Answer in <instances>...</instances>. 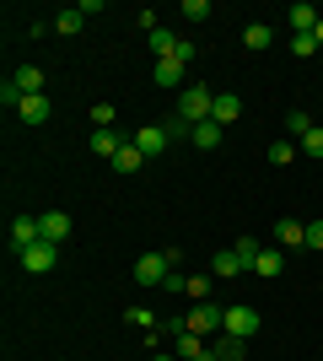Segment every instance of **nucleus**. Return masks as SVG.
I'll return each mask as SVG.
<instances>
[{
  "label": "nucleus",
  "mask_w": 323,
  "mask_h": 361,
  "mask_svg": "<svg viewBox=\"0 0 323 361\" xmlns=\"http://www.w3.org/2000/svg\"><path fill=\"white\" fill-rule=\"evenodd\" d=\"M237 114H243V97H232V92H215V108H210V119L227 130V124H237Z\"/></svg>",
  "instance_id": "nucleus-14"
},
{
  "label": "nucleus",
  "mask_w": 323,
  "mask_h": 361,
  "mask_svg": "<svg viewBox=\"0 0 323 361\" xmlns=\"http://www.w3.org/2000/svg\"><path fill=\"white\" fill-rule=\"evenodd\" d=\"M318 6H308V0H296V6H291V11H286V22H291V32H312V27H318Z\"/></svg>",
  "instance_id": "nucleus-16"
},
{
  "label": "nucleus",
  "mask_w": 323,
  "mask_h": 361,
  "mask_svg": "<svg viewBox=\"0 0 323 361\" xmlns=\"http://www.w3.org/2000/svg\"><path fill=\"white\" fill-rule=\"evenodd\" d=\"M312 38H318V49H323V16H318V27H312Z\"/></svg>",
  "instance_id": "nucleus-33"
},
{
  "label": "nucleus",
  "mask_w": 323,
  "mask_h": 361,
  "mask_svg": "<svg viewBox=\"0 0 323 361\" xmlns=\"http://www.w3.org/2000/svg\"><path fill=\"white\" fill-rule=\"evenodd\" d=\"M11 81L22 87V97H38L44 92V65H22V71H11Z\"/></svg>",
  "instance_id": "nucleus-19"
},
{
  "label": "nucleus",
  "mask_w": 323,
  "mask_h": 361,
  "mask_svg": "<svg viewBox=\"0 0 323 361\" xmlns=\"http://www.w3.org/2000/svg\"><path fill=\"white\" fill-rule=\"evenodd\" d=\"M280 270H286V248H259L248 275H264V281H270V275H280Z\"/></svg>",
  "instance_id": "nucleus-12"
},
{
  "label": "nucleus",
  "mask_w": 323,
  "mask_h": 361,
  "mask_svg": "<svg viewBox=\"0 0 323 361\" xmlns=\"http://www.w3.org/2000/svg\"><path fill=\"white\" fill-rule=\"evenodd\" d=\"M296 157H302L296 140H275V146H270V167H286V162H296Z\"/></svg>",
  "instance_id": "nucleus-23"
},
{
  "label": "nucleus",
  "mask_w": 323,
  "mask_h": 361,
  "mask_svg": "<svg viewBox=\"0 0 323 361\" xmlns=\"http://www.w3.org/2000/svg\"><path fill=\"white\" fill-rule=\"evenodd\" d=\"M259 307H253V302H232L227 307V329L221 334H232V340H253V334H259Z\"/></svg>",
  "instance_id": "nucleus-4"
},
{
  "label": "nucleus",
  "mask_w": 323,
  "mask_h": 361,
  "mask_svg": "<svg viewBox=\"0 0 323 361\" xmlns=\"http://www.w3.org/2000/svg\"><path fill=\"white\" fill-rule=\"evenodd\" d=\"M151 361H178V356H162V350H156V356H151Z\"/></svg>",
  "instance_id": "nucleus-34"
},
{
  "label": "nucleus",
  "mask_w": 323,
  "mask_h": 361,
  "mask_svg": "<svg viewBox=\"0 0 323 361\" xmlns=\"http://www.w3.org/2000/svg\"><path fill=\"white\" fill-rule=\"evenodd\" d=\"M210 275H215V281H237V275H248L243 259H237V248H221V254L210 259Z\"/></svg>",
  "instance_id": "nucleus-10"
},
{
  "label": "nucleus",
  "mask_w": 323,
  "mask_h": 361,
  "mask_svg": "<svg viewBox=\"0 0 323 361\" xmlns=\"http://www.w3.org/2000/svg\"><path fill=\"white\" fill-rule=\"evenodd\" d=\"M221 135H227V130H221L215 119H205V124H194V130H189V140H194L200 151H215V146H221Z\"/></svg>",
  "instance_id": "nucleus-20"
},
{
  "label": "nucleus",
  "mask_w": 323,
  "mask_h": 361,
  "mask_svg": "<svg viewBox=\"0 0 323 361\" xmlns=\"http://www.w3.org/2000/svg\"><path fill=\"white\" fill-rule=\"evenodd\" d=\"M286 130H291V135L302 140V135H308V130H312V119H308V114H302V108H291V114H286Z\"/></svg>",
  "instance_id": "nucleus-28"
},
{
  "label": "nucleus",
  "mask_w": 323,
  "mask_h": 361,
  "mask_svg": "<svg viewBox=\"0 0 323 361\" xmlns=\"http://www.w3.org/2000/svg\"><path fill=\"white\" fill-rule=\"evenodd\" d=\"M275 243L280 248H308V226L296 221V216H280L275 221Z\"/></svg>",
  "instance_id": "nucleus-9"
},
{
  "label": "nucleus",
  "mask_w": 323,
  "mask_h": 361,
  "mask_svg": "<svg viewBox=\"0 0 323 361\" xmlns=\"http://www.w3.org/2000/svg\"><path fill=\"white\" fill-rule=\"evenodd\" d=\"M38 238H44L38 216H16V221H11V248H16V254H27V248H32Z\"/></svg>",
  "instance_id": "nucleus-7"
},
{
  "label": "nucleus",
  "mask_w": 323,
  "mask_h": 361,
  "mask_svg": "<svg viewBox=\"0 0 323 361\" xmlns=\"http://www.w3.org/2000/svg\"><path fill=\"white\" fill-rule=\"evenodd\" d=\"M210 350H215V361H248V340H232V334H215Z\"/></svg>",
  "instance_id": "nucleus-18"
},
{
  "label": "nucleus",
  "mask_w": 323,
  "mask_h": 361,
  "mask_svg": "<svg viewBox=\"0 0 323 361\" xmlns=\"http://www.w3.org/2000/svg\"><path fill=\"white\" fill-rule=\"evenodd\" d=\"M184 65H189V60H178V54H172V60H156L151 81H156L162 92H178V87H184Z\"/></svg>",
  "instance_id": "nucleus-8"
},
{
  "label": "nucleus",
  "mask_w": 323,
  "mask_h": 361,
  "mask_svg": "<svg viewBox=\"0 0 323 361\" xmlns=\"http://www.w3.org/2000/svg\"><path fill=\"white\" fill-rule=\"evenodd\" d=\"M124 324H135V329H151L156 313H151V307H124Z\"/></svg>",
  "instance_id": "nucleus-27"
},
{
  "label": "nucleus",
  "mask_w": 323,
  "mask_h": 361,
  "mask_svg": "<svg viewBox=\"0 0 323 361\" xmlns=\"http://www.w3.org/2000/svg\"><path fill=\"white\" fill-rule=\"evenodd\" d=\"M243 44L253 49V54H264V49L275 44V27H264V22H253V27H243Z\"/></svg>",
  "instance_id": "nucleus-22"
},
{
  "label": "nucleus",
  "mask_w": 323,
  "mask_h": 361,
  "mask_svg": "<svg viewBox=\"0 0 323 361\" xmlns=\"http://www.w3.org/2000/svg\"><path fill=\"white\" fill-rule=\"evenodd\" d=\"M308 248H318V254H323V221L308 226Z\"/></svg>",
  "instance_id": "nucleus-32"
},
{
  "label": "nucleus",
  "mask_w": 323,
  "mask_h": 361,
  "mask_svg": "<svg viewBox=\"0 0 323 361\" xmlns=\"http://www.w3.org/2000/svg\"><path fill=\"white\" fill-rule=\"evenodd\" d=\"M232 248H237V259H243V270H253V254H259L264 243H259V238H237Z\"/></svg>",
  "instance_id": "nucleus-26"
},
{
  "label": "nucleus",
  "mask_w": 323,
  "mask_h": 361,
  "mask_svg": "<svg viewBox=\"0 0 323 361\" xmlns=\"http://www.w3.org/2000/svg\"><path fill=\"white\" fill-rule=\"evenodd\" d=\"M124 146H129V140H124L119 130H92V151L103 157V162H113V157H119Z\"/></svg>",
  "instance_id": "nucleus-13"
},
{
  "label": "nucleus",
  "mask_w": 323,
  "mask_h": 361,
  "mask_svg": "<svg viewBox=\"0 0 323 361\" xmlns=\"http://www.w3.org/2000/svg\"><path fill=\"white\" fill-rule=\"evenodd\" d=\"M296 146H302V157H312V162H323V124H312L308 135L296 140Z\"/></svg>",
  "instance_id": "nucleus-24"
},
{
  "label": "nucleus",
  "mask_w": 323,
  "mask_h": 361,
  "mask_svg": "<svg viewBox=\"0 0 323 361\" xmlns=\"http://www.w3.org/2000/svg\"><path fill=\"white\" fill-rule=\"evenodd\" d=\"M0 103H11V108H22V87H16L11 75H6V87H0Z\"/></svg>",
  "instance_id": "nucleus-31"
},
{
  "label": "nucleus",
  "mask_w": 323,
  "mask_h": 361,
  "mask_svg": "<svg viewBox=\"0 0 323 361\" xmlns=\"http://www.w3.org/2000/svg\"><path fill=\"white\" fill-rule=\"evenodd\" d=\"M54 259H60V243H49V238H38L22 254V270H32V275H44V270H54Z\"/></svg>",
  "instance_id": "nucleus-5"
},
{
  "label": "nucleus",
  "mask_w": 323,
  "mask_h": 361,
  "mask_svg": "<svg viewBox=\"0 0 323 361\" xmlns=\"http://www.w3.org/2000/svg\"><path fill=\"white\" fill-rule=\"evenodd\" d=\"M167 329H172V334H178V329H194V334H205V340H210V334L227 329V307H221V302H194V313H189V318H172Z\"/></svg>",
  "instance_id": "nucleus-1"
},
{
  "label": "nucleus",
  "mask_w": 323,
  "mask_h": 361,
  "mask_svg": "<svg viewBox=\"0 0 323 361\" xmlns=\"http://www.w3.org/2000/svg\"><path fill=\"white\" fill-rule=\"evenodd\" d=\"M291 54H296V60L318 54V38H312V32H291Z\"/></svg>",
  "instance_id": "nucleus-25"
},
{
  "label": "nucleus",
  "mask_w": 323,
  "mask_h": 361,
  "mask_svg": "<svg viewBox=\"0 0 323 361\" xmlns=\"http://www.w3.org/2000/svg\"><path fill=\"white\" fill-rule=\"evenodd\" d=\"M38 226H44L49 243H65V238H70V216H65V211H44V216H38Z\"/></svg>",
  "instance_id": "nucleus-17"
},
{
  "label": "nucleus",
  "mask_w": 323,
  "mask_h": 361,
  "mask_svg": "<svg viewBox=\"0 0 323 361\" xmlns=\"http://www.w3.org/2000/svg\"><path fill=\"white\" fill-rule=\"evenodd\" d=\"M146 162H151V157H146V151H140L135 140H129V146H124L119 157H113V173H119V178H129V173H140Z\"/></svg>",
  "instance_id": "nucleus-15"
},
{
  "label": "nucleus",
  "mask_w": 323,
  "mask_h": 361,
  "mask_svg": "<svg viewBox=\"0 0 323 361\" xmlns=\"http://www.w3.org/2000/svg\"><path fill=\"white\" fill-rule=\"evenodd\" d=\"M184 16L189 22H205V16H210V0H184Z\"/></svg>",
  "instance_id": "nucleus-30"
},
{
  "label": "nucleus",
  "mask_w": 323,
  "mask_h": 361,
  "mask_svg": "<svg viewBox=\"0 0 323 361\" xmlns=\"http://www.w3.org/2000/svg\"><path fill=\"white\" fill-rule=\"evenodd\" d=\"M178 264H184V254H178V248H162V254H140V259H135V281H140V286H162V281H167Z\"/></svg>",
  "instance_id": "nucleus-2"
},
{
  "label": "nucleus",
  "mask_w": 323,
  "mask_h": 361,
  "mask_svg": "<svg viewBox=\"0 0 323 361\" xmlns=\"http://www.w3.org/2000/svg\"><path fill=\"white\" fill-rule=\"evenodd\" d=\"M210 108H215V92L210 87H200V81H189L184 87V97H178V119L194 130V124H205L210 119Z\"/></svg>",
  "instance_id": "nucleus-3"
},
{
  "label": "nucleus",
  "mask_w": 323,
  "mask_h": 361,
  "mask_svg": "<svg viewBox=\"0 0 323 361\" xmlns=\"http://www.w3.org/2000/svg\"><path fill=\"white\" fill-rule=\"evenodd\" d=\"M22 124H49V114H54V103H49V92H38V97H22Z\"/></svg>",
  "instance_id": "nucleus-11"
},
{
  "label": "nucleus",
  "mask_w": 323,
  "mask_h": 361,
  "mask_svg": "<svg viewBox=\"0 0 323 361\" xmlns=\"http://www.w3.org/2000/svg\"><path fill=\"white\" fill-rule=\"evenodd\" d=\"M81 27H87V11H81V6H70V11L54 16V32H60V38H76Z\"/></svg>",
  "instance_id": "nucleus-21"
},
{
  "label": "nucleus",
  "mask_w": 323,
  "mask_h": 361,
  "mask_svg": "<svg viewBox=\"0 0 323 361\" xmlns=\"http://www.w3.org/2000/svg\"><path fill=\"white\" fill-rule=\"evenodd\" d=\"M129 140H135V146L146 151V157H162V151L172 146V135H167V124H146V130H135V135H129Z\"/></svg>",
  "instance_id": "nucleus-6"
},
{
  "label": "nucleus",
  "mask_w": 323,
  "mask_h": 361,
  "mask_svg": "<svg viewBox=\"0 0 323 361\" xmlns=\"http://www.w3.org/2000/svg\"><path fill=\"white\" fill-rule=\"evenodd\" d=\"M92 130H113V103H92Z\"/></svg>",
  "instance_id": "nucleus-29"
}]
</instances>
